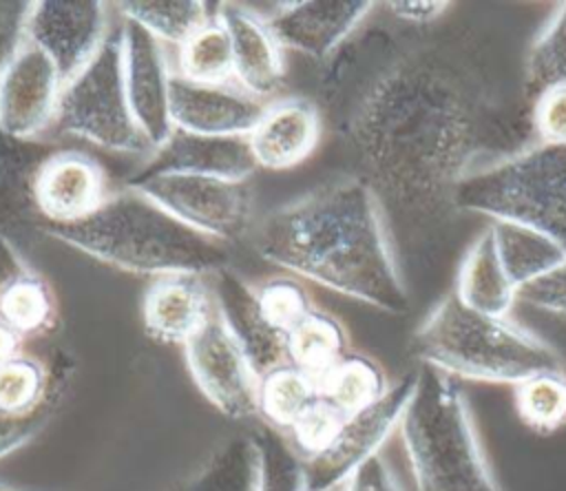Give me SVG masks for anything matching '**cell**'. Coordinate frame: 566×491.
Segmentation results:
<instances>
[{
  "instance_id": "8992f818",
  "label": "cell",
  "mask_w": 566,
  "mask_h": 491,
  "mask_svg": "<svg viewBox=\"0 0 566 491\" xmlns=\"http://www.w3.org/2000/svg\"><path fill=\"white\" fill-rule=\"evenodd\" d=\"M453 208L539 230L566 250V146L535 142L473 168L458 184Z\"/></svg>"
},
{
  "instance_id": "e575fe53",
  "label": "cell",
  "mask_w": 566,
  "mask_h": 491,
  "mask_svg": "<svg viewBox=\"0 0 566 491\" xmlns=\"http://www.w3.org/2000/svg\"><path fill=\"white\" fill-rule=\"evenodd\" d=\"M250 438L256 451L254 491H305L303 458L294 451L285 433L263 425Z\"/></svg>"
},
{
  "instance_id": "f1b7e54d",
  "label": "cell",
  "mask_w": 566,
  "mask_h": 491,
  "mask_svg": "<svg viewBox=\"0 0 566 491\" xmlns=\"http://www.w3.org/2000/svg\"><path fill=\"white\" fill-rule=\"evenodd\" d=\"M389 380L382 367L358 352H347L318 383V396L329 400L338 411L352 416L374 405L387 389Z\"/></svg>"
},
{
  "instance_id": "d4e9b609",
  "label": "cell",
  "mask_w": 566,
  "mask_h": 491,
  "mask_svg": "<svg viewBox=\"0 0 566 491\" xmlns=\"http://www.w3.org/2000/svg\"><path fill=\"white\" fill-rule=\"evenodd\" d=\"M453 294L471 310L489 316H509L517 301V288L502 268L495 239L486 226L464 252Z\"/></svg>"
},
{
  "instance_id": "ab89813d",
  "label": "cell",
  "mask_w": 566,
  "mask_h": 491,
  "mask_svg": "<svg viewBox=\"0 0 566 491\" xmlns=\"http://www.w3.org/2000/svg\"><path fill=\"white\" fill-rule=\"evenodd\" d=\"M517 299L531 307L566 316V259L537 281L520 288Z\"/></svg>"
},
{
  "instance_id": "7bdbcfd3",
  "label": "cell",
  "mask_w": 566,
  "mask_h": 491,
  "mask_svg": "<svg viewBox=\"0 0 566 491\" xmlns=\"http://www.w3.org/2000/svg\"><path fill=\"white\" fill-rule=\"evenodd\" d=\"M385 7L400 22L429 24V22L444 15V11L449 9V2H440V0H436V2L433 0H396V2H387Z\"/></svg>"
},
{
  "instance_id": "74e56055",
  "label": "cell",
  "mask_w": 566,
  "mask_h": 491,
  "mask_svg": "<svg viewBox=\"0 0 566 491\" xmlns=\"http://www.w3.org/2000/svg\"><path fill=\"white\" fill-rule=\"evenodd\" d=\"M531 128L537 142L566 146V84L546 86L531 100Z\"/></svg>"
},
{
  "instance_id": "f6af8a7d",
  "label": "cell",
  "mask_w": 566,
  "mask_h": 491,
  "mask_svg": "<svg viewBox=\"0 0 566 491\" xmlns=\"http://www.w3.org/2000/svg\"><path fill=\"white\" fill-rule=\"evenodd\" d=\"M0 491H15V489H11V487H7V484L0 482Z\"/></svg>"
},
{
  "instance_id": "9a60e30c",
  "label": "cell",
  "mask_w": 566,
  "mask_h": 491,
  "mask_svg": "<svg viewBox=\"0 0 566 491\" xmlns=\"http://www.w3.org/2000/svg\"><path fill=\"white\" fill-rule=\"evenodd\" d=\"M268 102L230 84H197L184 77H172L170 117L175 128L221 135L248 137L263 115Z\"/></svg>"
},
{
  "instance_id": "1f68e13d",
  "label": "cell",
  "mask_w": 566,
  "mask_h": 491,
  "mask_svg": "<svg viewBox=\"0 0 566 491\" xmlns=\"http://www.w3.org/2000/svg\"><path fill=\"white\" fill-rule=\"evenodd\" d=\"M122 18L137 22L161 44H184L214 13L199 0H133L119 2Z\"/></svg>"
},
{
  "instance_id": "b9f144b4",
  "label": "cell",
  "mask_w": 566,
  "mask_h": 491,
  "mask_svg": "<svg viewBox=\"0 0 566 491\" xmlns=\"http://www.w3.org/2000/svg\"><path fill=\"white\" fill-rule=\"evenodd\" d=\"M345 491H402L394 471L378 453L367 460L343 487Z\"/></svg>"
},
{
  "instance_id": "277c9868",
  "label": "cell",
  "mask_w": 566,
  "mask_h": 491,
  "mask_svg": "<svg viewBox=\"0 0 566 491\" xmlns=\"http://www.w3.org/2000/svg\"><path fill=\"white\" fill-rule=\"evenodd\" d=\"M411 352L451 378L517 385L524 378L562 369L557 352L509 316L467 307L453 292L438 301L411 338Z\"/></svg>"
},
{
  "instance_id": "ac0fdd59",
  "label": "cell",
  "mask_w": 566,
  "mask_h": 491,
  "mask_svg": "<svg viewBox=\"0 0 566 491\" xmlns=\"http://www.w3.org/2000/svg\"><path fill=\"white\" fill-rule=\"evenodd\" d=\"M214 314V294L195 274L157 276L142 301L146 334L168 345L184 347Z\"/></svg>"
},
{
  "instance_id": "8d00e7d4",
  "label": "cell",
  "mask_w": 566,
  "mask_h": 491,
  "mask_svg": "<svg viewBox=\"0 0 566 491\" xmlns=\"http://www.w3.org/2000/svg\"><path fill=\"white\" fill-rule=\"evenodd\" d=\"M345 418L329 400L316 396L285 431V438L303 460H312L334 442Z\"/></svg>"
},
{
  "instance_id": "d590c367",
  "label": "cell",
  "mask_w": 566,
  "mask_h": 491,
  "mask_svg": "<svg viewBox=\"0 0 566 491\" xmlns=\"http://www.w3.org/2000/svg\"><path fill=\"white\" fill-rule=\"evenodd\" d=\"M265 321L281 334H290L312 310L307 290L294 276H272L254 288Z\"/></svg>"
},
{
  "instance_id": "60d3db41",
  "label": "cell",
  "mask_w": 566,
  "mask_h": 491,
  "mask_svg": "<svg viewBox=\"0 0 566 491\" xmlns=\"http://www.w3.org/2000/svg\"><path fill=\"white\" fill-rule=\"evenodd\" d=\"M31 2L0 0V71L13 60L27 40V20Z\"/></svg>"
},
{
  "instance_id": "2e32d148",
  "label": "cell",
  "mask_w": 566,
  "mask_h": 491,
  "mask_svg": "<svg viewBox=\"0 0 566 491\" xmlns=\"http://www.w3.org/2000/svg\"><path fill=\"white\" fill-rule=\"evenodd\" d=\"M256 161L248 137L199 135L175 128L166 142L150 150V157L130 179L153 175H201L232 181H245Z\"/></svg>"
},
{
  "instance_id": "9c48e42d",
  "label": "cell",
  "mask_w": 566,
  "mask_h": 491,
  "mask_svg": "<svg viewBox=\"0 0 566 491\" xmlns=\"http://www.w3.org/2000/svg\"><path fill=\"white\" fill-rule=\"evenodd\" d=\"M416 385V369L389 385L369 407L345 418L334 442L312 460H303L305 491H338L398 429Z\"/></svg>"
},
{
  "instance_id": "ee69618b",
  "label": "cell",
  "mask_w": 566,
  "mask_h": 491,
  "mask_svg": "<svg viewBox=\"0 0 566 491\" xmlns=\"http://www.w3.org/2000/svg\"><path fill=\"white\" fill-rule=\"evenodd\" d=\"M20 347H22V341L7 325L0 323V365L13 358L15 354H20L22 352Z\"/></svg>"
},
{
  "instance_id": "5b68a950",
  "label": "cell",
  "mask_w": 566,
  "mask_h": 491,
  "mask_svg": "<svg viewBox=\"0 0 566 491\" xmlns=\"http://www.w3.org/2000/svg\"><path fill=\"white\" fill-rule=\"evenodd\" d=\"M398 431L416 491H502L449 374L420 363Z\"/></svg>"
},
{
  "instance_id": "83f0119b",
  "label": "cell",
  "mask_w": 566,
  "mask_h": 491,
  "mask_svg": "<svg viewBox=\"0 0 566 491\" xmlns=\"http://www.w3.org/2000/svg\"><path fill=\"white\" fill-rule=\"evenodd\" d=\"M175 75L197 84L234 82L232 42L219 13H214L184 44L177 46Z\"/></svg>"
},
{
  "instance_id": "f35d334b",
  "label": "cell",
  "mask_w": 566,
  "mask_h": 491,
  "mask_svg": "<svg viewBox=\"0 0 566 491\" xmlns=\"http://www.w3.org/2000/svg\"><path fill=\"white\" fill-rule=\"evenodd\" d=\"M64 396H57L49 400L42 409L29 414V416H7L0 411V460L9 453L18 451L27 442H31L51 420L53 411L62 403Z\"/></svg>"
},
{
  "instance_id": "d6a6232c",
  "label": "cell",
  "mask_w": 566,
  "mask_h": 491,
  "mask_svg": "<svg viewBox=\"0 0 566 491\" xmlns=\"http://www.w3.org/2000/svg\"><path fill=\"white\" fill-rule=\"evenodd\" d=\"M517 418L535 433H553L566 425V374L548 369L513 385Z\"/></svg>"
},
{
  "instance_id": "4dcf8cb0",
  "label": "cell",
  "mask_w": 566,
  "mask_h": 491,
  "mask_svg": "<svg viewBox=\"0 0 566 491\" xmlns=\"http://www.w3.org/2000/svg\"><path fill=\"white\" fill-rule=\"evenodd\" d=\"M256 451L250 436H234L219 445L206 462L170 491H254Z\"/></svg>"
},
{
  "instance_id": "cb8c5ba5",
  "label": "cell",
  "mask_w": 566,
  "mask_h": 491,
  "mask_svg": "<svg viewBox=\"0 0 566 491\" xmlns=\"http://www.w3.org/2000/svg\"><path fill=\"white\" fill-rule=\"evenodd\" d=\"M73 376V361L57 352L49 363L31 354H15L0 365V411L29 416L49 400L64 396Z\"/></svg>"
},
{
  "instance_id": "6da1fadb",
  "label": "cell",
  "mask_w": 566,
  "mask_h": 491,
  "mask_svg": "<svg viewBox=\"0 0 566 491\" xmlns=\"http://www.w3.org/2000/svg\"><path fill=\"white\" fill-rule=\"evenodd\" d=\"M323 93L380 208L413 221L453 208L489 139L486 102L467 69L440 51H411L367 71L345 42Z\"/></svg>"
},
{
  "instance_id": "ba28073f",
  "label": "cell",
  "mask_w": 566,
  "mask_h": 491,
  "mask_svg": "<svg viewBox=\"0 0 566 491\" xmlns=\"http://www.w3.org/2000/svg\"><path fill=\"white\" fill-rule=\"evenodd\" d=\"M188 228L214 241L239 239L250 223V192L243 181L201 175H153L128 179Z\"/></svg>"
},
{
  "instance_id": "3957f363",
  "label": "cell",
  "mask_w": 566,
  "mask_h": 491,
  "mask_svg": "<svg viewBox=\"0 0 566 491\" xmlns=\"http://www.w3.org/2000/svg\"><path fill=\"white\" fill-rule=\"evenodd\" d=\"M42 232L102 263L146 274H214L226 268L228 252L175 219L135 188L111 192L88 217L71 223H42Z\"/></svg>"
},
{
  "instance_id": "484cf974",
  "label": "cell",
  "mask_w": 566,
  "mask_h": 491,
  "mask_svg": "<svg viewBox=\"0 0 566 491\" xmlns=\"http://www.w3.org/2000/svg\"><path fill=\"white\" fill-rule=\"evenodd\" d=\"M489 228L493 232L502 268L517 292L566 259V250L539 230L509 221H491Z\"/></svg>"
},
{
  "instance_id": "f546056e",
  "label": "cell",
  "mask_w": 566,
  "mask_h": 491,
  "mask_svg": "<svg viewBox=\"0 0 566 491\" xmlns=\"http://www.w3.org/2000/svg\"><path fill=\"white\" fill-rule=\"evenodd\" d=\"M316 396V383L292 363H283L259 376L256 416L268 427L285 433Z\"/></svg>"
},
{
  "instance_id": "603a6c76",
  "label": "cell",
  "mask_w": 566,
  "mask_h": 491,
  "mask_svg": "<svg viewBox=\"0 0 566 491\" xmlns=\"http://www.w3.org/2000/svg\"><path fill=\"white\" fill-rule=\"evenodd\" d=\"M57 146L46 139H22L0 126V234L13 237L42 223L35 208V179Z\"/></svg>"
},
{
  "instance_id": "7402d4cb",
  "label": "cell",
  "mask_w": 566,
  "mask_h": 491,
  "mask_svg": "<svg viewBox=\"0 0 566 491\" xmlns=\"http://www.w3.org/2000/svg\"><path fill=\"white\" fill-rule=\"evenodd\" d=\"M217 13L230 33L234 84L268 100L283 84L285 75L281 44L268 22L254 15L243 2H223Z\"/></svg>"
},
{
  "instance_id": "52a82bcc",
  "label": "cell",
  "mask_w": 566,
  "mask_h": 491,
  "mask_svg": "<svg viewBox=\"0 0 566 491\" xmlns=\"http://www.w3.org/2000/svg\"><path fill=\"white\" fill-rule=\"evenodd\" d=\"M53 126L106 150H148L124 84L119 31L111 33L99 53L62 86Z\"/></svg>"
},
{
  "instance_id": "4316f807",
  "label": "cell",
  "mask_w": 566,
  "mask_h": 491,
  "mask_svg": "<svg viewBox=\"0 0 566 491\" xmlns=\"http://www.w3.org/2000/svg\"><path fill=\"white\" fill-rule=\"evenodd\" d=\"M347 352V332L340 321L316 307L287 334V363L305 372L316 387Z\"/></svg>"
},
{
  "instance_id": "44dd1931",
  "label": "cell",
  "mask_w": 566,
  "mask_h": 491,
  "mask_svg": "<svg viewBox=\"0 0 566 491\" xmlns=\"http://www.w3.org/2000/svg\"><path fill=\"white\" fill-rule=\"evenodd\" d=\"M0 323L22 343L51 332L57 323V301L42 274L0 234Z\"/></svg>"
},
{
  "instance_id": "8fae6325",
  "label": "cell",
  "mask_w": 566,
  "mask_h": 491,
  "mask_svg": "<svg viewBox=\"0 0 566 491\" xmlns=\"http://www.w3.org/2000/svg\"><path fill=\"white\" fill-rule=\"evenodd\" d=\"M108 13L95 0H40L31 2L27 42L38 46L66 84L108 40Z\"/></svg>"
},
{
  "instance_id": "e0dca14e",
  "label": "cell",
  "mask_w": 566,
  "mask_h": 491,
  "mask_svg": "<svg viewBox=\"0 0 566 491\" xmlns=\"http://www.w3.org/2000/svg\"><path fill=\"white\" fill-rule=\"evenodd\" d=\"M106 173L82 150L57 148L35 179V208L42 223H71L95 212L108 197Z\"/></svg>"
},
{
  "instance_id": "30bf717a",
  "label": "cell",
  "mask_w": 566,
  "mask_h": 491,
  "mask_svg": "<svg viewBox=\"0 0 566 491\" xmlns=\"http://www.w3.org/2000/svg\"><path fill=\"white\" fill-rule=\"evenodd\" d=\"M184 356L197 389L214 409L232 420L256 416L259 376L219 314L184 345Z\"/></svg>"
},
{
  "instance_id": "d6986e66",
  "label": "cell",
  "mask_w": 566,
  "mask_h": 491,
  "mask_svg": "<svg viewBox=\"0 0 566 491\" xmlns=\"http://www.w3.org/2000/svg\"><path fill=\"white\" fill-rule=\"evenodd\" d=\"M214 305L256 376L287 363V336L274 330L259 310L254 288L228 268L214 272Z\"/></svg>"
},
{
  "instance_id": "836d02e7",
  "label": "cell",
  "mask_w": 566,
  "mask_h": 491,
  "mask_svg": "<svg viewBox=\"0 0 566 491\" xmlns=\"http://www.w3.org/2000/svg\"><path fill=\"white\" fill-rule=\"evenodd\" d=\"M524 71V91L531 100L546 86L566 84V2L557 4L537 33Z\"/></svg>"
},
{
  "instance_id": "5bb4252c",
  "label": "cell",
  "mask_w": 566,
  "mask_h": 491,
  "mask_svg": "<svg viewBox=\"0 0 566 491\" xmlns=\"http://www.w3.org/2000/svg\"><path fill=\"white\" fill-rule=\"evenodd\" d=\"M374 9L367 0H303L279 2L268 27L281 49L314 60L332 58Z\"/></svg>"
},
{
  "instance_id": "4fadbf2b",
  "label": "cell",
  "mask_w": 566,
  "mask_h": 491,
  "mask_svg": "<svg viewBox=\"0 0 566 491\" xmlns=\"http://www.w3.org/2000/svg\"><path fill=\"white\" fill-rule=\"evenodd\" d=\"M62 86L53 62L24 40L0 71V126L22 139H42L55 122Z\"/></svg>"
},
{
  "instance_id": "7c38bea8",
  "label": "cell",
  "mask_w": 566,
  "mask_h": 491,
  "mask_svg": "<svg viewBox=\"0 0 566 491\" xmlns=\"http://www.w3.org/2000/svg\"><path fill=\"white\" fill-rule=\"evenodd\" d=\"M124 84L137 128L153 150L175 130L170 117V88L175 71L168 64L164 44L133 20L122 22Z\"/></svg>"
},
{
  "instance_id": "7a4b0ae2",
  "label": "cell",
  "mask_w": 566,
  "mask_h": 491,
  "mask_svg": "<svg viewBox=\"0 0 566 491\" xmlns=\"http://www.w3.org/2000/svg\"><path fill=\"white\" fill-rule=\"evenodd\" d=\"M254 250L294 276L387 314L409 310L382 208L358 177L327 181L265 215Z\"/></svg>"
},
{
  "instance_id": "ffe728a7",
  "label": "cell",
  "mask_w": 566,
  "mask_h": 491,
  "mask_svg": "<svg viewBox=\"0 0 566 491\" xmlns=\"http://www.w3.org/2000/svg\"><path fill=\"white\" fill-rule=\"evenodd\" d=\"M321 128V111L305 97H287L268 104L248 135L256 166L285 170L301 164L316 148Z\"/></svg>"
}]
</instances>
